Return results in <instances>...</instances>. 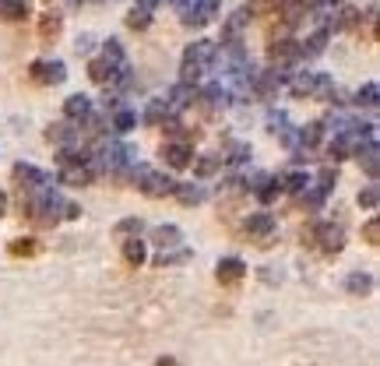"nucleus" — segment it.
I'll list each match as a JSON object with an SVG mask.
<instances>
[{"label":"nucleus","instance_id":"obj_20","mask_svg":"<svg viewBox=\"0 0 380 366\" xmlns=\"http://www.w3.org/2000/svg\"><path fill=\"white\" fill-rule=\"evenodd\" d=\"M317 71H296L293 78H289V92L296 99H314V88H317Z\"/></svg>","mask_w":380,"mask_h":366},{"label":"nucleus","instance_id":"obj_9","mask_svg":"<svg viewBox=\"0 0 380 366\" xmlns=\"http://www.w3.org/2000/svg\"><path fill=\"white\" fill-rule=\"evenodd\" d=\"M198 99L205 103V110L208 113H222V110H229L233 106V88H226V85H205L201 92H198Z\"/></svg>","mask_w":380,"mask_h":366},{"label":"nucleus","instance_id":"obj_36","mask_svg":"<svg viewBox=\"0 0 380 366\" xmlns=\"http://www.w3.org/2000/svg\"><path fill=\"white\" fill-rule=\"evenodd\" d=\"M25 15H29V0H0V18L22 22Z\"/></svg>","mask_w":380,"mask_h":366},{"label":"nucleus","instance_id":"obj_50","mask_svg":"<svg viewBox=\"0 0 380 366\" xmlns=\"http://www.w3.org/2000/svg\"><path fill=\"white\" fill-rule=\"evenodd\" d=\"M60 215L74 222V219H81V205H78V201H64V212H60Z\"/></svg>","mask_w":380,"mask_h":366},{"label":"nucleus","instance_id":"obj_10","mask_svg":"<svg viewBox=\"0 0 380 366\" xmlns=\"http://www.w3.org/2000/svg\"><path fill=\"white\" fill-rule=\"evenodd\" d=\"M198 103V88L190 85V81H176L169 92H166V106L173 110V113H183L187 106H194Z\"/></svg>","mask_w":380,"mask_h":366},{"label":"nucleus","instance_id":"obj_31","mask_svg":"<svg viewBox=\"0 0 380 366\" xmlns=\"http://www.w3.org/2000/svg\"><path fill=\"white\" fill-rule=\"evenodd\" d=\"M103 60H106L113 71H120V67L131 64L127 53H124V46H120V39H106V43H103Z\"/></svg>","mask_w":380,"mask_h":366},{"label":"nucleus","instance_id":"obj_33","mask_svg":"<svg viewBox=\"0 0 380 366\" xmlns=\"http://www.w3.org/2000/svg\"><path fill=\"white\" fill-rule=\"evenodd\" d=\"M250 155H254V148H250L247 141H233V145H229V152L222 155V162H229V166L236 169V166H247V162H250Z\"/></svg>","mask_w":380,"mask_h":366},{"label":"nucleus","instance_id":"obj_14","mask_svg":"<svg viewBox=\"0 0 380 366\" xmlns=\"http://www.w3.org/2000/svg\"><path fill=\"white\" fill-rule=\"evenodd\" d=\"M173 198H176L183 208H198V205H205V201H208V191H205V183H194V180L180 183V180H176Z\"/></svg>","mask_w":380,"mask_h":366},{"label":"nucleus","instance_id":"obj_55","mask_svg":"<svg viewBox=\"0 0 380 366\" xmlns=\"http://www.w3.org/2000/svg\"><path fill=\"white\" fill-rule=\"evenodd\" d=\"M78 4H99V0H78Z\"/></svg>","mask_w":380,"mask_h":366},{"label":"nucleus","instance_id":"obj_43","mask_svg":"<svg viewBox=\"0 0 380 366\" xmlns=\"http://www.w3.org/2000/svg\"><path fill=\"white\" fill-rule=\"evenodd\" d=\"M219 194H226V198H243V194H247V176H240V173L226 176V183L219 187Z\"/></svg>","mask_w":380,"mask_h":366},{"label":"nucleus","instance_id":"obj_52","mask_svg":"<svg viewBox=\"0 0 380 366\" xmlns=\"http://www.w3.org/2000/svg\"><path fill=\"white\" fill-rule=\"evenodd\" d=\"M169 4H173V8H176V11H180V15H183V11H187V8H190V4H194V0H169Z\"/></svg>","mask_w":380,"mask_h":366},{"label":"nucleus","instance_id":"obj_51","mask_svg":"<svg viewBox=\"0 0 380 366\" xmlns=\"http://www.w3.org/2000/svg\"><path fill=\"white\" fill-rule=\"evenodd\" d=\"M159 4H162V0H134V11H145V15H152Z\"/></svg>","mask_w":380,"mask_h":366},{"label":"nucleus","instance_id":"obj_11","mask_svg":"<svg viewBox=\"0 0 380 366\" xmlns=\"http://www.w3.org/2000/svg\"><path fill=\"white\" fill-rule=\"evenodd\" d=\"M247 22H250L247 8H236V11L226 18V25H222V50H226V46H243V29H247Z\"/></svg>","mask_w":380,"mask_h":366},{"label":"nucleus","instance_id":"obj_6","mask_svg":"<svg viewBox=\"0 0 380 366\" xmlns=\"http://www.w3.org/2000/svg\"><path fill=\"white\" fill-rule=\"evenodd\" d=\"M29 78L36 85H64L67 81V64L64 60H32Z\"/></svg>","mask_w":380,"mask_h":366},{"label":"nucleus","instance_id":"obj_1","mask_svg":"<svg viewBox=\"0 0 380 366\" xmlns=\"http://www.w3.org/2000/svg\"><path fill=\"white\" fill-rule=\"evenodd\" d=\"M124 176L134 183L145 198H173V191H176V180L169 173H159V169H152L145 162H134Z\"/></svg>","mask_w":380,"mask_h":366},{"label":"nucleus","instance_id":"obj_34","mask_svg":"<svg viewBox=\"0 0 380 366\" xmlns=\"http://www.w3.org/2000/svg\"><path fill=\"white\" fill-rule=\"evenodd\" d=\"M81 162H92V152H88V148H74V145H71V148H60V152H57V166H60V169H64V166H81Z\"/></svg>","mask_w":380,"mask_h":366},{"label":"nucleus","instance_id":"obj_16","mask_svg":"<svg viewBox=\"0 0 380 366\" xmlns=\"http://www.w3.org/2000/svg\"><path fill=\"white\" fill-rule=\"evenodd\" d=\"M328 39H331V32H328V29H317L314 36H307L303 43H296V60H314V57H321V53L328 50Z\"/></svg>","mask_w":380,"mask_h":366},{"label":"nucleus","instance_id":"obj_7","mask_svg":"<svg viewBox=\"0 0 380 366\" xmlns=\"http://www.w3.org/2000/svg\"><path fill=\"white\" fill-rule=\"evenodd\" d=\"M219 8H222V0H194V4L183 11V25L187 29H205L208 22H215Z\"/></svg>","mask_w":380,"mask_h":366},{"label":"nucleus","instance_id":"obj_25","mask_svg":"<svg viewBox=\"0 0 380 366\" xmlns=\"http://www.w3.org/2000/svg\"><path fill=\"white\" fill-rule=\"evenodd\" d=\"M356 25H363V11L342 8V11H335V18H331L324 29H328V32H345V29H356Z\"/></svg>","mask_w":380,"mask_h":366},{"label":"nucleus","instance_id":"obj_38","mask_svg":"<svg viewBox=\"0 0 380 366\" xmlns=\"http://www.w3.org/2000/svg\"><path fill=\"white\" fill-rule=\"evenodd\" d=\"M314 187H317L321 194H331V191L338 187V166H331V162H328V166H324V169L317 173V180H314Z\"/></svg>","mask_w":380,"mask_h":366},{"label":"nucleus","instance_id":"obj_37","mask_svg":"<svg viewBox=\"0 0 380 366\" xmlns=\"http://www.w3.org/2000/svg\"><path fill=\"white\" fill-rule=\"evenodd\" d=\"M113 74H117V71H113V67H110V64H106L103 57H99V60H92V64H88V78H92L95 85H103V88H106V85L113 81Z\"/></svg>","mask_w":380,"mask_h":366},{"label":"nucleus","instance_id":"obj_35","mask_svg":"<svg viewBox=\"0 0 380 366\" xmlns=\"http://www.w3.org/2000/svg\"><path fill=\"white\" fill-rule=\"evenodd\" d=\"M8 254L11 257H32V254H39V240L36 236H18V240L8 243Z\"/></svg>","mask_w":380,"mask_h":366},{"label":"nucleus","instance_id":"obj_53","mask_svg":"<svg viewBox=\"0 0 380 366\" xmlns=\"http://www.w3.org/2000/svg\"><path fill=\"white\" fill-rule=\"evenodd\" d=\"M155 366H180V359H173V356H162V359H155Z\"/></svg>","mask_w":380,"mask_h":366},{"label":"nucleus","instance_id":"obj_19","mask_svg":"<svg viewBox=\"0 0 380 366\" xmlns=\"http://www.w3.org/2000/svg\"><path fill=\"white\" fill-rule=\"evenodd\" d=\"M296 43L300 39H275L271 46H268V60L278 67H289V64H296Z\"/></svg>","mask_w":380,"mask_h":366},{"label":"nucleus","instance_id":"obj_42","mask_svg":"<svg viewBox=\"0 0 380 366\" xmlns=\"http://www.w3.org/2000/svg\"><path fill=\"white\" fill-rule=\"evenodd\" d=\"M110 127H113L117 134H131V131L138 127V113H134V110H117Z\"/></svg>","mask_w":380,"mask_h":366},{"label":"nucleus","instance_id":"obj_49","mask_svg":"<svg viewBox=\"0 0 380 366\" xmlns=\"http://www.w3.org/2000/svg\"><path fill=\"white\" fill-rule=\"evenodd\" d=\"M74 50H78V57H81V53L88 57V53L95 50V36H78V43H74Z\"/></svg>","mask_w":380,"mask_h":366},{"label":"nucleus","instance_id":"obj_30","mask_svg":"<svg viewBox=\"0 0 380 366\" xmlns=\"http://www.w3.org/2000/svg\"><path fill=\"white\" fill-rule=\"evenodd\" d=\"M219 166H222V155H194V162H190V169H194V176H198V180L215 176V173H219Z\"/></svg>","mask_w":380,"mask_h":366},{"label":"nucleus","instance_id":"obj_41","mask_svg":"<svg viewBox=\"0 0 380 366\" xmlns=\"http://www.w3.org/2000/svg\"><path fill=\"white\" fill-rule=\"evenodd\" d=\"M324 201H328V194H321V191L314 187V183H310V187L300 194V208H303V212H321V208H324Z\"/></svg>","mask_w":380,"mask_h":366},{"label":"nucleus","instance_id":"obj_13","mask_svg":"<svg viewBox=\"0 0 380 366\" xmlns=\"http://www.w3.org/2000/svg\"><path fill=\"white\" fill-rule=\"evenodd\" d=\"M215 279H219L222 286L243 282V279H247V261H243V257H222V261L215 264Z\"/></svg>","mask_w":380,"mask_h":366},{"label":"nucleus","instance_id":"obj_54","mask_svg":"<svg viewBox=\"0 0 380 366\" xmlns=\"http://www.w3.org/2000/svg\"><path fill=\"white\" fill-rule=\"evenodd\" d=\"M8 205H11V201H8V194H4V191H0V219H4V215H8Z\"/></svg>","mask_w":380,"mask_h":366},{"label":"nucleus","instance_id":"obj_23","mask_svg":"<svg viewBox=\"0 0 380 366\" xmlns=\"http://www.w3.org/2000/svg\"><path fill=\"white\" fill-rule=\"evenodd\" d=\"M152 243L159 247V250H173V247H183V229L180 226H155L152 229Z\"/></svg>","mask_w":380,"mask_h":366},{"label":"nucleus","instance_id":"obj_32","mask_svg":"<svg viewBox=\"0 0 380 366\" xmlns=\"http://www.w3.org/2000/svg\"><path fill=\"white\" fill-rule=\"evenodd\" d=\"M60 29H64V15L60 11H46L43 18H39V36L50 43V39H57L60 36Z\"/></svg>","mask_w":380,"mask_h":366},{"label":"nucleus","instance_id":"obj_8","mask_svg":"<svg viewBox=\"0 0 380 366\" xmlns=\"http://www.w3.org/2000/svg\"><path fill=\"white\" fill-rule=\"evenodd\" d=\"M92 113H95V103H92V96H85V92H74V96L64 99V120H71L74 127H81Z\"/></svg>","mask_w":380,"mask_h":366},{"label":"nucleus","instance_id":"obj_5","mask_svg":"<svg viewBox=\"0 0 380 366\" xmlns=\"http://www.w3.org/2000/svg\"><path fill=\"white\" fill-rule=\"evenodd\" d=\"M11 176H15V183H18V191L22 194H36V191H43V187H50V173H43L39 166H32V162H18L15 169H11Z\"/></svg>","mask_w":380,"mask_h":366},{"label":"nucleus","instance_id":"obj_3","mask_svg":"<svg viewBox=\"0 0 380 366\" xmlns=\"http://www.w3.org/2000/svg\"><path fill=\"white\" fill-rule=\"evenodd\" d=\"M310 243H317V247H321V254L335 257V254H342V250H345V229H342L338 222H317V226H314V233H310Z\"/></svg>","mask_w":380,"mask_h":366},{"label":"nucleus","instance_id":"obj_24","mask_svg":"<svg viewBox=\"0 0 380 366\" xmlns=\"http://www.w3.org/2000/svg\"><path fill=\"white\" fill-rule=\"evenodd\" d=\"M352 148H356V145H352V138H349V134H335V138L328 141L324 155H328V162H331V166H338V162H345V159L352 155Z\"/></svg>","mask_w":380,"mask_h":366},{"label":"nucleus","instance_id":"obj_44","mask_svg":"<svg viewBox=\"0 0 380 366\" xmlns=\"http://www.w3.org/2000/svg\"><path fill=\"white\" fill-rule=\"evenodd\" d=\"M289 127H293V124H289V117H285L282 110H268V131H271L275 138H282Z\"/></svg>","mask_w":380,"mask_h":366},{"label":"nucleus","instance_id":"obj_15","mask_svg":"<svg viewBox=\"0 0 380 366\" xmlns=\"http://www.w3.org/2000/svg\"><path fill=\"white\" fill-rule=\"evenodd\" d=\"M352 155L359 159V166L366 169V176H370V180H377V169H380V145H377V138L359 141V145L352 148Z\"/></svg>","mask_w":380,"mask_h":366},{"label":"nucleus","instance_id":"obj_21","mask_svg":"<svg viewBox=\"0 0 380 366\" xmlns=\"http://www.w3.org/2000/svg\"><path fill=\"white\" fill-rule=\"evenodd\" d=\"M296 134H300V159H303L307 152H314V148L324 141V120L303 124V127H296Z\"/></svg>","mask_w":380,"mask_h":366},{"label":"nucleus","instance_id":"obj_12","mask_svg":"<svg viewBox=\"0 0 380 366\" xmlns=\"http://www.w3.org/2000/svg\"><path fill=\"white\" fill-rule=\"evenodd\" d=\"M162 162L169 169H190V162H194V148H190L187 141H166L162 145Z\"/></svg>","mask_w":380,"mask_h":366},{"label":"nucleus","instance_id":"obj_17","mask_svg":"<svg viewBox=\"0 0 380 366\" xmlns=\"http://www.w3.org/2000/svg\"><path fill=\"white\" fill-rule=\"evenodd\" d=\"M57 180H60V183H67V187H88V183L95 180V169H92V162H81V166H64Z\"/></svg>","mask_w":380,"mask_h":366},{"label":"nucleus","instance_id":"obj_46","mask_svg":"<svg viewBox=\"0 0 380 366\" xmlns=\"http://www.w3.org/2000/svg\"><path fill=\"white\" fill-rule=\"evenodd\" d=\"M257 279H261L264 286H282L285 271H282V268H275V264H264V268H257Z\"/></svg>","mask_w":380,"mask_h":366},{"label":"nucleus","instance_id":"obj_27","mask_svg":"<svg viewBox=\"0 0 380 366\" xmlns=\"http://www.w3.org/2000/svg\"><path fill=\"white\" fill-rule=\"evenodd\" d=\"M187 261H194V250L190 247H173V250L155 254V268H176V264H187Z\"/></svg>","mask_w":380,"mask_h":366},{"label":"nucleus","instance_id":"obj_2","mask_svg":"<svg viewBox=\"0 0 380 366\" xmlns=\"http://www.w3.org/2000/svg\"><path fill=\"white\" fill-rule=\"evenodd\" d=\"M215 53H219V46H215L212 39H198V43H190V46L183 50V60H180V81H190V85H194L205 71H212Z\"/></svg>","mask_w":380,"mask_h":366},{"label":"nucleus","instance_id":"obj_26","mask_svg":"<svg viewBox=\"0 0 380 366\" xmlns=\"http://www.w3.org/2000/svg\"><path fill=\"white\" fill-rule=\"evenodd\" d=\"M124 261H127L131 268H141V264L148 261V243H145L141 236H127V240H124Z\"/></svg>","mask_w":380,"mask_h":366},{"label":"nucleus","instance_id":"obj_29","mask_svg":"<svg viewBox=\"0 0 380 366\" xmlns=\"http://www.w3.org/2000/svg\"><path fill=\"white\" fill-rule=\"evenodd\" d=\"M169 117H173V110L166 106V99H152V103L145 106V113H141V120H145L148 127H162Z\"/></svg>","mask_w":380,"mask_h":366},{"label":"nucleus","instance_id":"obj_48","mask_svg":"<svg viewBox=\"0 0 380 366\" xmlns=\"http://www.w3.org/2000/svg\"><path fill=\"white\" fill-rule=\"evenodd\" d=\"M363 240H366L370 247L380 243V222H377V219H366V222H363Z\"/></svg>","mask_w":380,"mask_h":366},{"label":"nucleus","instance_id":"obj_47","mask_svg":"<svg viewBox=\"0 0 380 366\" xmlns=\"http://www.w3.org/2000/svg\"><path fill=\"white\" fill-rule=\"evenodd\" d=\"M148 25H152V15H145V11H134V8H131V15H127V29L145 32Z\"/></svg>","mask_w":380,"mask_h":366},{"label":"nucleus","instance_id":"obj_4","mask_svg":"<svg viewBox=\"0 0 380 366\" xmlns=\"http://www.w3.org/2000/svg\"><path fill=\"white\" fill-rule=\"evenodd\" d=\"M243 233H247V240H254L257 247H268V243H275L278 222H275L271 212H254V215L243 222Z\"/></svg>","mask_w":380,"mask_h":366},{"label":"nucleus","instance_id":"obj_40","mask_svg":"<svg viewBox=\"0 0 380 366\" xmlns=\"http://www.w3.org/2000/svg\"><path fill=\"white\" fill-rule=\"evenodd\" d=\"M377 96H380V85H377V81H366V85H363L359 92H356V106H366V110H377V103H380Z\"/></svg>","mask_w":380,"mask_h":366},{"label":"nucleus","instance_id":"obj_39","mask_svg":"<svg viewBox=\"0 0 380 366\" xmlns=\"http://www.w3.org/2000/svg\"><path fill=\"white\" fill-rule=\"evenodd\" d=\"M141 233H145V219H138V215L120 219V222L113 226V236H120V240H127V236H141Z\"/></svg>","mask_w":380,"mask_h":366},{"label":"nucleus","instance_id":"obj_28","mask_svg":"<svg viewBox=\"0 0 380 366\" xmlns=\"http://www.w3.org/2000/svg\"><path fill=\"white\" fill-rule=\"evenodd\" d=\"M345 293L349 296H370L373 293V274L370 271H352L345 279Z\"/></svg>","mask_w":380,"mask_h":366},{"label":"nucleus","instance_id":"obj_18","mask_svg":"<svg viewBox=\"0 0 380 366\" xmlns=\"http://www.w3.org/2000/svg\"><path fill=\"white\" fill-rule=\"evenodd\" d=\"M46 141L57 145V148H71V145H78V127H74L71 120L50 124V127H46Z\"/></svg>","mask_w":380,"mask_h":366},{"label":"nucleus","instance_id":"obj_45","mask_svg":"<svg viewBox=\"0 0 380 366\" xmlns=\"http://www.w3.org/2000/svg\"><path fill=\"white\" fill-rule=\"evenodd\" d=\"M377 205H380V191H377V183H366V187L359 191V208L377 212Z\"/></svg>","mask_w":380,"mask_h":366},{"label":"nucleus","instance_id":"obj_22","mask_svg":"<svg viewBox=\"0 0 380 366\" xmlns=\"http://www.w3.org/2000/svg\"><path fill=\"white\" fill-rule=\"evenodd\" d=\"M278 183H282V191L285 194H293V198H300L310 183H314V176L307 173V169H289L285 176H278Z\"/></svg>","mask_w":380,"mask_h":366}]
</instances>
